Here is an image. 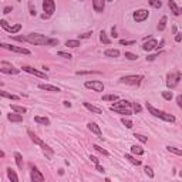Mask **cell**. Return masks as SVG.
Returning <instances> with one entry per match:
<instances>
[{"instance_id":"obj_10","label":"cell","mask_w":182,"mask_h":182,"mask_svg":"<svg viewBox=\"0 0 182 182\" xmlns=\"http://www.w3.org/2000/svg\"><path fill=\"white\" fill-rule=\"evenodd\" d=\"M84 85L87 88H91L94 91H104V84L98 80H94V81H85Z\"/></svg>"},{"instance_id":"obj_39","label":"cell","mask_w":182,"mask_h":182,"mask_svg":"<svg viewBox=\"0 0 182 182\" xmlns=\"http://www.w3.org/2000/svg\"><path fill=\"white\" fill-rule=\"evenodd\" d=\"M144 171H145V174H147L150 178H154V171H152V168H151V167H145Z\"/></svg>"},{"instance_id":"obj_40","label":"cell","mask_w":182,"mask_h":182,"mask_svg":"<svg viewBox=\"0 0 182 182\" xmlns=\"http://www.w3.org/2000/svg\"><path fill=\"white\" fill-rule=\"evenodd\" d=\"M162 97L169 101V100H172V93L171 91H162Z\"/></svg>"},{"instance_id":"obj_50","label":"cell","mask_w":182,"mask_h":182,"mask_svg":"<svg viewBox=\"0 0 182 182\" xmlns=\"http://www.w3.org/2000/svg\"><path fill=\"white\" fill-rule=\"evenodd\" d=\"M28 7H30V14L36 16V7H33V3H28Z\"/></svg>"},{"instance_id":"obj_3","label":"cell","mask_w":182,"mask_h":182,"mask_svg":"<svg viewBox=\"0 0 182 182\" xmlns=\"http://www.w3.org/2000/svg\"><path fill=\"white\" fill-rule=\"evenodd\" d=\"M28 135H30V138H31L33 142H36V144H38L40 147H41L43 151H44V154L47 155V158H51V157H53V150L50 148V147H48V145L44 144V142H43V141L40 140V138H38L36 134H33L31 131H28Z\"/></svg>"},{"instance_id":"obj_23","label":"cell","mask_w":182,"mask_h":182,"mask_svg":"<svg viewBox=\"0 0 182 182\" xmlns=\"http://www.w3.org/2000/svg\"><path fill=\"white\" fill-rule=\"evenodd\" d=\"M104 56H107V57H118V56H120V51H118L117 48H110V50H105V51H104Z\"/></svg>"},{"instance_id":"obj_48","label":"cell","mask_w":182,"mask_h":182,"mask_svg":"<svg viewBox=\"0 0 182 182\" xmlns=\"http://www.w3.org/2000/svg\"><path fill=\"white\" fill-rule=\"evenodd\" d=\"M13 40H17V41H22V43H24L26 41V37H23V36H13Z\"/></svg>"},{"instance_id":"obj_25","label":"cell","mask_w":182,"mask_h":182,"mask_svg":"<svg viewBox=\"0 0 182 182\" xmlns=\"http://www.w3.org/2000/svg\"><path fill=\"white\" fill-rule=\"evenodd\" d=\"M14 158H16V164H17L19 169H23V157H22V154L14 152Z\"/></svg>"},{"instance_id":"obj_27","label":"cell","mask_w":182,"mask_h":182,"mask_svg":"<svg viewBox=\"0 0 182 182\" xmlns=\"http://www.w3.org/2000/svg\"><path fill=\"white\" fill-rule=\"evenodd\" d=\"M12 111H14L16 112V114H20V115H22V114H24V112L27 111V110H26V108L24 107H20V105H12Z\"/></svg>"},{"instance_id":"obj_14","label":"cell","mask_w":182,"mask_h":182,"mask_svg":"<svg viewBox=\"0 0 182 182\" xmlns=\"http://www.w3.org/2000/svg\"><path fill=\"white\" fill-rule=\"evenodd\" d=\"M104 6H105V2H104V0H93V7L97 13H101V12H103Z\"/></svg>"},{"instance_id":"obj_8","label":"cell","mask_w":182,"mask_h":182,"mask_svg":"<svg viewBox=\"0 0 182 182\" xmlns=\"http://www.w3.org/2000/svg\"><path fill=\"white\" fill-rule=\"evenodd\" d=\"M0 47H3V48H6V50H10V51L20 53V54H30V50H27V48H23V47L12 46V44H5V43H0Z\"/></svg>"},{"instance_id":"obj_35","label":"cell","mask_w":182,"mask_h":182,"mask_svg":"<svg viewBox=\"0 0 182 182\" xmlns=\"http://www.w3.org/2000/svg\"><path fill=\"white\" fill-rule=\"evenodd\" d=\"M167 150H168L169 152L175 154V155H182V151L181 150H178V148H175V147H171V145H168V147H167Z\"/></svg>"},{"instance_id":"obj_15","label":"cell","mask_w":182,"mask_h":182,"mask_svg":"<svg viewBox=\"0 0 182 182\" xmlns=\"http://www.w3.org/2000/svg\"><path fill=\"white\" fill-rule=\"evenodd\" d=\"M38 88H40V90H46V91H53V93H58V91H60L58 87L51 85V84H40V85H38Z\"/></svg>"},{"instance_id":"obj_58","label":"cell","mask_w":182,"mask_h":182,"mask_svg":"<svg viewBox=\"0 0 182 182\" xmlns=\"http://www.w3.org/2000/svg\"><path fill=\"white\" fill-rule=\"evenodd\" d=\"M64 105H65V107H71V103H68V101H64Z\"/></svg>"},{"instance_id":"obj_13","label":"cell","mask_w":182,"mask_h":182,"mask_svg":"<svg viewBox=\"0 0 182 182\" xmlns=\"http://www.w3.org/2000/svg\"><path fill=\"white\" fill-rule=\"evenodd\" d=\"M87 127H88V130L91 131V132H94V134H95V135H98L100 138H103V137H101V135H103V132H101L100 127H98L95 122H88V124H87Z\"/></svg>"},{"instance_id":"obj_20","label":"cell","mask_w":182,"mask_h":182,"mask_svg":"<svg viewBox=\"0 0 182 182\" xmlns=\"http://www.w3.org/2000/svg\"><path fill=\"white\" fill-rule=\"evenodd\" d=\"M84 107L87 108V110H90L91 112H94V114H103V110H101V108L95 107V105H93V104H90V103H84Z\"/></svg>"},{"instance_id":"obj_18","label":"cell","mask_w":182,"mask_h":182,"mask_svg":"<svg viewBox=\"0 0 182 182\" xmlns=\"http://www.w3.org/2000/svg\"><path fill=\"white\" fill-rule=\"evenodd\" d=\"M168 6H169V9H171V12H172L175 16H179V14H181V9L178 7V5L175 3V2H171V0H169Z\"/></svg>"},{"instance_id":"obj_24","label":"cell","mask_w":182,"mask_h":182,"mask_svg":"<svg viewBox=\"0 0 182 182\" xmlns=\"http://www.w3.org/2000/svg\"><path fill=\"white\" fill-rule=\"evenodd\" d=\"M131 154L132 155H142L144 154V150H142L141 147H138V145H132V147H131Z\"/></svg>"},{"instance_id":"obj_60","label":"cell","mask_w":182,"mask_h":182,"mask_svg":"<svg viewBox=\"0 0 182 182\" xmlns=\"http://www.w3.org/2000/svg\"><path fill=\"white\" fill-rule=\"evenodd\" d=\"M105 182H111V181H110V179H108V178H107V179H105Z\"/></svg>"},{"instance_id":"obj_12","label":"cell","mask_w":182,"mask_h":182,"mask_svg":"<svg viewBox=\"0 0 182 182\" xmlns=\"http://www.w3.org/2000/svg\"><path fill=\"white\" fill-rule=\"evenodd\" d=\"M145 51H151V50H155V48H158V41L155 40V38H150V41H145L144 46H142Z\"/></svg>"},{"instance_id":"obj_52","label":"cell","mask_w":182,"mask_h":182,"mask_svg":"<svg viewBox=\"0 0 182 182\" xmlns=\"http://www.w3.org/2000/svg\"><path fill=\"white\" fill-rule=\"evenodd\" d=\"M12 10H13V7H10V6H6L5 10H3V13H5V14H9Z\"/></svg>"},{"instance_id":"obj_7","label":"cell","mask_w":182,"mask_h":182,"mask_svg":"<svg viewBox=\"0 0 182 182\" xmlns=\"http://www.w3.org/2000/svg\"><path fill=\"white\" fill-rule=\"evenodd\" d=\"M148 16H150V12L145 10V9L137 10V12H134V14H132V17H134V20H135L137 23H141V22L147 20L148 19Z\"/></svg>"},{"instance_id":"obj_22","label":"cell","mask_w":182,"mask_h":182,"mask_svg":"<svg viewBox=\"0 0 182 182\" xmlns=\"http://www.w3.org/2000/svg\"><path fill=\"white\" fill-rule=\"evenodd\" d=\"M111 107H120V108H130L131 107V103H128L127 100H120L118 103H115L114 105Z\"/></svg>"},{"instance_id":"obj_19","label":"cell","mask_w":182,"mask_h":182,"mask_svg":"<svg viewBox=\"0 0 182 182\" xmlns=\"http://www.w3.org/2000/svg\"><path fill=\"white\" fill-rule=\"evenodd\" d=\"M7 171V177H9V179L12 182H19V178H17V174H16V171H14L13 168H7L6 169Z\"/></svg>"},{"instance_id":"obj_9","label":"cell","mask_w":182,"mask_h":182,"mask_svg":"<svg viewBox=\"0 0 182 182\" xmlns=\"http://www.w3.org/2000/svg\"><path fill=\"white\" fill-rule=\"evenodd\" d=\"M30 177H31V181L33 182H44V177L43 174L38 171L36 167H30Z\"/></svg>"},{"instance_id":"obj_36","label":"cell","mask_w":182,"mask_h":182,"mask_svg":"<svg viewBox=\"0 0 182 182\" xmlns=\"http://www.w3.org/2000/svg\"><path fill=\"white\" fill-rule=\"evenodd\" d=\"M93 148H94V150H95V151H98V152H100V154L105 155V157H108V155H110V154H108V151H105V150H104V148H101V147H100V145H94Z\"/></svg>"},{"instance_id":"obj_47","label":"cell","mask_w":182,"mask_h":182,"mask_svg":"<svg viewBox=\"0 0 182 182\" xmlns=\"http://www.w3.org/2000/svg\"><path fill=\"white\" fill-rule=\"evenodd\" d=\"M91 34H93L91 31H87V33H83V34H80L78 37H80V38H90V37H91Z\"/></svg>"},{"instance_id":"obj_32","label":"cell","mask_w":182,"mask_h":182,"mask_svg":"<svg viewBox=\"0 0 182 182\" xmlns=\"http://www.w3.org/2000/svg\"><path fill=\"white\" fill-rule=\"evenodd\" d=\"M65 46L71 47V48H75V47L80 46V41L78 40H67V41H65Z\"/></svg>"},{"instance_id":"obj_55","label":"cell","mask_w":182,"mask_h":182,"mask_svg":"<svg viewBox=\"0 0 182 182\" xmlns=\"http://www.w3.org/2000/svg\"><path fill=\"white\" fill-rule=\"evenodd\" d=\"M181 40H182V36H181V34H179V33H178L177 36H175V41H177V43H179V41H181Z\"/></svg>"},{"instance_id":"obj_44","label":"cell","mask_w":182,"mask_h":182,"mask_svg":"<svg viewBox=\"0 0 182 182\" xmlns=\"http://www.w3.org/2000/svg\"><path fill=\"white\" fill-rule=\"evenodd\" d=\"M0 26H2V27H3V28H5L6 31H7V30H9V27H10V26H9V23H7L6 20H0Z\"/></svg>"},{"instance_id":"obj_30","label":"cell","mask_w":182,"mask_h":182,"mask_svg":"<svg viewBox=\"0 0 182 182\" xmlns=\"http://www.w3.org/2000/svg\"><path fill=\"white\" fill-rule=\"evenodd\" d=\"M20 30H22V24H14V26H10L7 31L12 33V34H16V33H19Z\"/></svg>"},{"instance_id":"obj_6","label":"cell","mask_w":182,"mask_h":182,"mask_svg":"<svg viewBox=\"0 0 182 182\" xmlns=\"http://www.w3.org/2000/svg\"><path fill=\"white\" fill-rule=\"evenodd\" d=\"M142 78H144L142 75H125V77H122L121 78V83H124V84H130V85H138Z\"/></svg>"},{"instance_id":"obj_37","label":"cell","mask_w":182,"mask_h":182,"mask_svg":"<svg viewBox=\"0 0 182 182\" xmlns=\"http://www.w3.org/2000/svg\"><path fill=\"white\" fill-rule=\"evenodd\" d=\"M150 5L152 6V7H157V9H159V7L162 6V2H159V0H151Z\"/></svg>"},{"instance_id":"obj_28","label":"cell","mask_w":182,"mask_h":182,"mask_svg":"<svg viewBox=\"0 0 182 182\" xmlns=\"http://www.w3.org/2000/svg\"><path fill=\"white\" fill-rule=\"evenodd\" d=\"M167 27V16H162L161 20H159V24H158V30L159 31H164Z\"/></svg>"},{"instance_id":"obj_16","label":"cell","mask_w":182,"mask_h":182,"mask_svg":"<svg viewBox=\"0 0 182 182\" xmlns=\"http://www.w3.org/2000/svg\"><path fill=\"white\" fill-rule=\"evenodd\" d=\"M111 111H115L118 114H122V115H131L132 112L130 111V108H120V107H110Z\"/></svg>"},{"instance_id":"obj_42","label":"cell","mask_w":182,"mask_h":182,"mask_svg":"<svg viewBox=\"0 0 182 182\" xmlns=\"http://www.w3.org/2000/svg\"><path fill=\"white\" fill-rule=\"evenodd\" d=\"M125 57L128 58V60H132V61L138 58V56H135V54H132V53H128V51L125 53Z\"/></svg>"},{"instance_id":"obj_1","label":"cell","mask_w":182,"mask_h":182,"mask_svg":"<svg viewBox=\"0 0 182 182\" xmlns=\"http://www.w3.org/2000/svg\"><path fill=\"white\" fill-rule=\"evenodd\" d=\"M147 110H148V111H150L154 117L162 118V120H165V121H168V122H174V121H175V117H174V115L167 114V112H164V111H159V110H157L155 107H152L150 103H147Z\"/></svg>"},{"instance_id":"obj_11","label":"cell","mask_w":182,"mask_h":182,"mask_svg":"<svg viewBox=\"0 0 182 182\" xmlns=\"http://www.w3.org/2000/svg\"><path fill=\"white\" fill-rule=\"evenodd\" d=\"M26 73H30V74H33V75H37V77H40V78H46L47 80V74L46 73H41V71H38V70H34L33 67H30V65H23L22 67Z\"/></svg>"},{"instance_id":"obj_21","label":"cell","mask_w":182,"mask_h":182,"mask_svg":"<svg viewBox=\"0 0 182 182\" xmlns=\"http://www.w3.org/2000/svg\"><path fill=\"white\" fill-rule=\"evenodd\" d=\"M7 118H9V121H12V122H22L23 121V115H20V114H9L7 115Z\"/></svg>"},{"instance_id":"obj_33","label":"cell","mask_w":182,"mask_h":182,"mask_svg":"<svg viewBox=\"0 0 182 182\" xmlns=\"http://www.w3.org/2000/svg\"><path fill=\"white\" fill-rule=\"evenodd\" d=\"M100 40H101L104 44H110V43H111V41H110V38L107 37V34H105V31H104V30L100 33Z\"/></svg>"},{"instance_id":"obj_41","label":"cell","mask_w":182,"mask_h":182,"mask_svg":"<svg viewBox=\"0 0 182 182\" xmlns=\"http://www.w3.org/2000/svg\"><path fill=\"white\" fill-rule=\"evenodd\" d=\"M134 137H137V140H140L141 142H148V138H147V137H144V135H141V134H135V135Z\"/></svg>"},{"instance_id":"obj_46","label":"cell","mask_w":182,"mask_h":182,"mask_svg":"<svg viewBox=\"0 0 182 182\" xmlns=\"http://www.w3.org/2000/svg\"><path fill=\"white\" fill-rule=\"evenodd\" d=\"M135 41H132V40H120V44H122V46H131V44H134Z\"/></svg>"},{"instance_id":"obj_57","label":"cell","mask_w":182,"mask_h":182,"mask_svg":"<svg viewBox=\"0 0 182 182\" xmlns=\"http://www.w3.org/2000/svg\"><path fill=\"white\" fill-rule=\"evenodd\" d=\"M90 159H91V161H93L95 165H98V158H95V157H93V155H91V157H90Z\"/></svg>"},{"instance_id":"obj_59","label":"cell","mask_w":182,"mask_h":182,"mask_svg":"<svg viewBox=\"0 0 182 182\" xmlns=\"http://www.w3.org/2000/svg\"><path fill=\"white\" fill-rule=\"evenodd\" d=\"M0 157H2V158L5 157V152H3V151H0Z\"/></svg>"},{"instance_id":"obj_31","label":"cell","mask_w":182,"mask_h":182,"mask_svg":"<svg viewBox=\"0 0 182 182\" xmlns=\"http://www.w3.org/2000/svg\"><path fill=\"white\" fill-rule=\"evenodd\" d=\"M125 159H128L131 164H134V165H141V161L140 159H135L131 154H125Z\"/></svg>"},{"instance_id":"obj_34","label":"cell","mask_w":182,"mask_h":182,"mask_svg":"<svg viewBox=\"0 0 182 182\" xmlns=\"http://www.w3.org/2000/svg\"><path fill=\"white\" fill-rule=\"evenodd\" d=\"M103 100L104 101H117L118 95H115V94H108V95H104Z\"/></svg>"},{"instance_id":"obj_4","label":"cell","mask_w":182,"mask_h":182,"mask_svg":"<svg viewBox=\"0 0 182 182\" xmlns=\"http://www.w3.org/2000/svg\"><path fill=\"white\" fill-rule=\"evenodd\" d=\"M43 10H44V13L41 14L43 19H50L51 14L56 12L54 2H53V0H44V2H43Z\"/></svg>"},{"instance_id":"obj_5","label":"cell","mask_w":182,"mask_h":182,"mask_svg":"<svg viewBox=\"0 0 182 182\" xmlns=\"http://www.w3.org/2000/svg\"><path fill=\"white\" fill-rule=\"evenodd\" d=\"M179 80H181V73L179 71H175V73H169L167 75V85L169 88H175L178 84H179Z\"/></svg>"},{"instance_id":"obj_54","label":"cell","mask_w":182,"mask_h":182,"mask_svg":"<svg viewBox=\"0 0 182 182\" xmlns=\"http://www.w3.org/2000/svg\"><path fill=\"white\" fill-rule=\"evenodd\" d=\"M177 103H178L179 107H182V97H181V95H178V97H177Z\"/></svg>"},{"instance_id":"obj_56","label":"cell","mask_w":182,"mask_h":182,"mask_svg":"<svg viewBox=\"0 0 182 182\" xmlns=\"http://www.w3.org/2000/svg\"><path fill=\"white\" fill-rule=\"evenodd\" d=\"M95 168H97L98 172H104V168L101 167V165H100V164H98V165H95Z\"/></svg>"},{"instance_id":"obj_17","label":"cell","mask_w":182,"mask_h":182,"mask_svg":"<svg viewBox=\"0 0 182 182\" xmlns=\"http://www.w3.org/2000/svg\"><path fill=\"white\" fill-rule=\"evenodd\" d=\"M0 71L5 73V74H19L20 73L19 68H14V67H2Z\"/></svg>"},{"instance_id":"obj_38","label":"cell","mask_w":182,"mask_h":182,"mask_svg":"<svg viewBox=\"0 0 182 182\" xmlns=\"http://www.w3.org/2000/svg\"><path fill=\"white\" fill-rule=\"evenodd\" d=\"M47 46H57L58 44V40L57 38H47Z\"/></svg>"},{"instance_id":"obj_49","label":"cell","mask_w":182,"mask_h":182,"mask_svg":"<svg viewBox=\"0 0 182 182\" xmlns=\"http://www.w3.org/2000/svg\"><path fill=\"white\" fill-rule=\"evenodd\" d=\"M58 56L64 57V58H68V60L71 58V54H68V53H64V51H58Z\"/></svg>"},{"instance_id":"obj_53","label":"cell","mask_w":182,"mask_h":182,"mask_svg":"<svg viewBox=\"0 0 182 182\" xmlns=\"http://www.w3.org/2000/svg\"><path fill=\"white\" fill-rule=\"evenodd\" d=\"M111 36H112L114 38L118 37V34H117V28H115V27H112V28H111Z\"/></svg>"},{"instance_id":"obj_43","label":"cell","mask_w":182,"mask_h":182,"mask_svg":"<svg viewBox=\"0 0 182 182\" xmlns=\"http://www.w3.org/2000/svg\"><path fill=\"white\" fill-rule=\"evenodd\" d=\"M75 74L83 75V74H100V73H98V71H77Z\"/></svg>"},{"instance_id":"obj_45","label":"cell","mask_w":182,"mask_h":182,"mask_svg":"<svg viewBox=\"0 0 182 182\" xmlns=\"http://www.w3.org/2000/svg\"><path fill=\"white\" fill-rule=\"evenodd\" d=\"M122 124L127 127V128H132V122L130 120H125V118H122Z\"/></svg>"},{"instance_id":"obj_51","label":"cell","mask_w":182,"mask_h":182,"mask_svg":"<svg viewBox=\"0 0 182 182\" xmlns=\"http://www.w3.org/2000/svg\"><path fill=\"white\" fill-rule=\"evenodd\" d=\"M141 110H142V108H141V105H140V104H134V111H135V112H141Z\"/></svg>"},{"instance_id":"obj_61","label":"cell","mask_w":182,"mask_h":182,"mask_svg":"<svg viewBox=\"0 0 182 182\" xmlns=\"http://www.w3.org/2000/svg\"><path fill=\"white\" fill-rule=\"evenodd\" d=\"M0 115H2V112H0Z\"/></svg>"},{"instance_id":"obj_26","label":"cell","mask_w":182,"mask_h":182,"mask_svg":"<svg viewBox=\"0 0 182 182\" xmlns=\"http://www.w3.org/2000/svg\"><path fill=\"white\" fill-rule=\"evenodd\" d=\"M34 121L38 124H43V125H50V120L46 117H34Z\"/></svg>"},{"instance_id":"obj_2","label":"cell","mask_w":182,"mask_h":182,"mask_svg":"<svg viewBox=\"0 0 182 182\" xmlns=\"http://www.w3.org/2000/svg\"><path fill=\"white\" fill-rule=\"evenodd\" d=\"M26 41L31 43L34 46H43L47 43V37L43 34H38V33H30L26 36Z\"/></svg>"},{"instance_id":"obj_29","label":"cell","mask_w":182,"mask_h":182,"mask_svg":"<svg viewBox=\"0 0 182 182\" xmlns=\"http://www.w3.org/2000/svg\"><path fill=\"white\" fill-rule=\"evenodd\" d=\"M0 97H5V98H10V100H19L17 95H14V94H10L7 91H2L0 90Z\"/></svg>"}]
</instances>
